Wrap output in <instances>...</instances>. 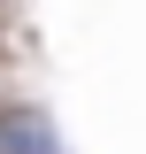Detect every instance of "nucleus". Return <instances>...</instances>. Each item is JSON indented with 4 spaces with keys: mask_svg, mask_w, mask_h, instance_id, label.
I'll return each mask as SVG.
<instances>
[{
    "mask_svg": "<svg viewBox=\"0 0 146 154\" xmlns=\"http://www.w3.org/2000/svg\"><path fill=\"white\" fill-rule=\"evenodd\" d=\"M0 154H62L46 108H0Z\"/></svg>",
    "mask_w": 146,
    "mask_h": 154,
    "instance_id": "f257e3e1",
    "label": "nucleus"
}]
</instances>
